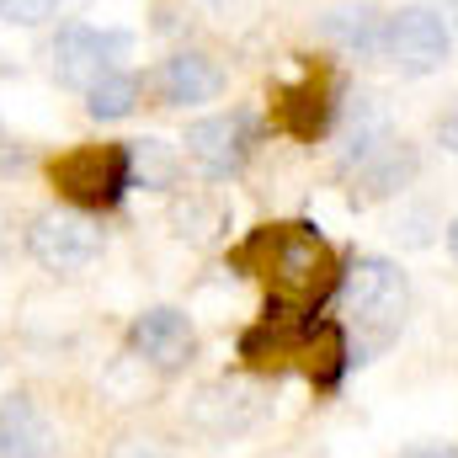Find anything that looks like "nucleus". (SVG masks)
I'll return each instance as SVG.
<instances>
[{
	"mask_svg": "<svg viewBox=\"0 0 458 458\" xmlns=\"http://www.w3.org/2000/svg\"><path fill=\"white\" fill-rule=\"evenodd\" d=\"M432 144H437L448 160H458V107H448V113L432 117Z\"/></svg>",
	"mask_w": 458,
	"mask_h": 458,
	"instance_id": "23",
	"label": "nucleus"
},
{
	"mask_svg": "<svg viewBox=\"0 0 458 458\" xmlns=\"http://www.w3.org/2000/svg\"><path fill=\"white\" fill-rule=\"evenodd\" d=\"M59 11H64V0H0V27H27V32H38V27H48V21H59Z\"/></svg>",
	"mask_w": 458,
	"mask_h": 458,
	"instance_id": "19",
	"label": "nucleus"
},
{
	"mask_svg": "<svg viewBox=\"0 0 458 458\" xmlns=\"http://www.w3.org/2000/svg\"><path fill=\"white\" fill-rule=\"evenodd\" d=\"M21 240H27V256L43 272H54V277H75V272L97 267L102 250H107L102 225L91 214H81V208H43V214H32Z\"/></svg>",
	"mask_w": 458,
	"mask_h": 458,
	"instance_id": "8",
	"label": "nucleus"
},
{
	"mask_svg": "<svg viewBox=\"0 0 458 458\" xmlns=\"http://www.w3.org/2000/svg\"><path fill=\"white\" fill-rule=\"evenodd\" d=\"M48 187L59 192L64 208H81L91 219L117 214L133 192L128 171V139H102V144H75L48 160Z\"/></svg>",
	"mask_w": 458,
	"mask_h": 458,
	"instance_id": "3",
	"label": "nucleus"
},
{
	"mask_svg": "<svg viewBox=\"0 0 458 458\" xmlns=\"http://www.w3.org/2000/svg\"><path fill=\"white\" fill-rule=\"evenodd\" d=\"M394 458H458V443H437V437H427V443H411V448H400Z\"/></svg>",
	"mask_w": 458,
	"mask_h": 458,
	"instance_id": "24",
	"label": "nucleus"
},
{
	"mask_svg": "<svg viewBox=\"0 0 458 458\" xmlns=\"http://www.w3.org/2000/svg\"><path fill=\"white\" fill-rule=\"evenodd\" d=\"M182 165H187L182 144H171V139H155V133H144V139H128V171H133V192H160V198L182 192Z\"/></svg>",
	"mask_w": 458,
	"mask_h": 458,
	"instance_id": "16",
	"label": "nucleus"
},
{
	"mask_svg": "<svg viewBox=\"0 0 458 458\" xmlns=\"http://www.w3.org/2000/svg\"><path fill=\"white\" fill-rule=\"evenodd\" d=\"M128 357L133 362H144L149 373H160V378H182L192 362H198V326H192V315L187 310H176V304H149V310H139L133 320H128Z\"/></svg>",
	"mask_w": 458,
	"mask_h": 458,
	"instance_id": "9",
	"label": "nucleus"
},
{
	"mask_svg": "<svg viewBox=\"0 0 458 458\" xmlns=\"http://www.w3.org/2000/svg\"><path fill=\"white\" fill-rule=\"evenodd\" d=\"M229 272L256 277L267 288L261 315H326V304L342 288V256L310 219H277V225L245 229V240L225 256Z\"/></svg>",
	"mask_w": 458,
	"mask_h": 458,
	"instance_id": "1",
	"label": "nucleus"
},
{
	"mask_svg": "<svg viewBox=\"0 0 458 458\" xmlns=\"http://www.w3.org/2000/svg\"><path fill=\"white\" fill-rule=\"evenodd\" d=\"M107 458H171V448L160 443V437H149V432H128V437H117L113 454Z\"/></svg>",
	"mask_w": 458,
	"mask_h": 458,
	"instance_id": "22",
	"label": "nucleus"
},
{
	"mask_svg": "<svg viewBox=\"0 0 458 458\" xmlns=\"http://www.w3.org/2000/svg\"><path fill=\"white\" fill-rule=\"evenodd\" d=\"M256 149H261V117L250 107H225V113L192 117L187 133H182V155L208 187L234 182L256 160Z\"/></svg>",
	"mask_w": 458,
	"mask_h": 458,
	"instance_id": "5",
	"label": "nucleus"
},
{
	"mask_svg": "<svg viewBox=\"0 0 458 458\" xmlns=\"http://www.w3.org/2000/svg\"><path fill=\"white\" fill-rule=\"evenodd\" d=\"M133 54V32L128 27H97L86 16H64L48 32V75L64 91H91L107 70H117Z\"/></svg>",
	"mask_w": 458,
	"mask_h": 458,
	"instance_id": "4",
	"label": "nucleus"
},
{
	"mask_svg": "<svg viewBox=\"0 0 458 458\" xmlns=\"http://www.w3.org/2000/svg\"><path fill=\"white\" fill-rule=\"evenodd\" d=\"M336 176L346 187V208H357V214L378 208V203H394L421 182V144L405 139V133H389L373 149H362L352 165H336Z\"/></svg>",
	"mask_w": 458,
	"mask_h": 458,
	"instance_id": "6",
	"label": "nucleus"
},
{
	"mask_svg": "<svg viewBox=\"0 0 458 458\" xmlns=\"http://www.w3.org/2000/svg\"><path fill=\"white\" fill-rule=\"evenodd\" d=\"M315 38H320L331 54H342L346 64L373 70V64H384L389 11H384V5H373V0H342V5H331V11H320Z\"/></svg>",
	"mask_w": 458,
	"mask_h": 458,
	"instance_id": "13",
	"label": "nucleus"
},
{
	"mask_svg": "<svg viewBox=\"0 0 458 458\" xmlns=\"http://www.w3.org/2000/svg\"><path fill=\"white\" fill-rule=\"evenodd\" d=\"M454 32H458V0H454Z\"/></svg>",
	"mask_w": 458,
	"mask_h": 458,
	"instance_id": "26",
	"label": "nucleus"
},
{
	"mask_svg": "<svg viewBox=\"0 0 458 458\" xmlns=\"http://www.w3.org/2000/svg\"><path fill=\"white\" fill-rule=\"evenodd\" d=\"M427 5H432V0H427Z\"/></svg>",
	"mask_w": 458,
	"mask_h": 458,
	"instance_id": "27",
	"label": "nucleus"
},
{
	"mask_svg": "<svg viewBox=\"0 0 458 458\" xmlns=\"http://www.w3.org/2000/svg\"><path fill=\"white\" fill-rule=\"evenodd\" d=\"M432 229H443L437 214H432V203H405V208L394 214V240H400V245H432V240H437Z\"/></svg>",
	"mask_w": 458,
	"mask_h": 458,
	"instance_id": "20",
	"label": "nucleus"
},
{
	"mask_svg": "<svg viewBox=\"0 0 458 458\" xmlns=\"http://www.w3.org/2000/svg\"><path fill=\"white\" fill-rule=\"evenodd\" d=\"M0 458H59V427L32 400V389L0 394Z\"/></svg>",
	"mask_w": 458,
	"mask_h": 458,
	"instance_id": "15",
	"label": "nucleus"
},
{
	"mask_svg": "<svg viewBox=\"0 0 458 458\" xmlns=\"http://www.w3.org/2000/svg\"><path fill=\"white\" fill-rule=\"evenodd\" d=\"M346 310V336H352V368L373 362L378 352L400 342L405 320H411V272L394 261V256H378V250H352L342 267V288H336Z\"/></svg>",
	"mask_w": 458,
	"mask_h": 458,
	"instance_id": "2",
	"label": "nucleus"
},
{
	"mask_svg": "<svg viewBox=\"0 0 458 458\" xmlns=\"http://www.w3.org/2000/svg\"><path fill=\"white\" fill-rule=\"evenodd\" d=\"M342 102H346L342 86H336L320 64H304L299 81H288V86L272 91V123H277L288 139H299V144H320V139L336 128Z\"/></svg>",
	"mask_w": 458,
	"mask_h": 458,
	"instance_id": "10",
	"label": "nucleus"
},
{
	"mask_svg": "<svg viewBox=\"0 0 458 458\" xmlns=\"http://www.w3.org/2000/svg\"><path fill=\"white\" fill-rule=\"evenodd\" d=\"M171 225L182 240H192V245H203V240H219L229 234V214L219 198H208V192H187V198H176L171 203Z\"/></svg>",
	"mask_w": 458,
	"mask_h": 458,
	"instance_id": "18",
	"label": "nucleus"
},
{
	"mask_svg": "<svg viewBox=\"0 0 458 458\" xmlns=\"http://www.w3.org/2000/svg\"><path fill=\"white\" fill-rule=\"evenodd\" d=\"M27 165H32V144L0 128V182H11V176H21Z\"/></svg>",
	"mask_w": 458,
	"mask_h": 458,
	"instance_id": "21",
	"label": "nucleus"
},
{
	"mask_svg": "<svg viewBox=\"0 0 458 458\" xmlns=\"http://www.w3.org/2000/svg\"><path fill=\"white\" fill-rule=\"evenodd\" d=\"M155 107H171V113H187V107H208L229 91V70L208 54V48H171L149 75H144Z\"/></svg>",
	"mask_w": 458,
	"mask_h": 458,
	"instance_id": "11",
	"label": "nucleus"
},
{
	"mask_svg": "<svg viewBox=\"0 0 458 458\" xmlns=\"http://www.w3.org/2000/svg\"><path fill=\"white\" fill-rule=\"evenodd\" d=\"M443 240H448V256L458 261V214L448 219V225H443Z\"/></svg>",
	"mask_w": 458,
	"mask_h": 458,
	"instance_id": "25",
	"label": "nucleus"
},
{
	"mask_svg": "<svg viewBox=\"0 0 458 458\" xmlns=\"http://www.w3.org/2000/svg\"><path fill=\"white\" fill-rule=\"evenodd\" d=\"M293 373L310 378L315 394H336L352 373V336L336 315H310L304 320V342H299V362Z\"/></svg>",
	"mask_w": 458,
	"mask_h": 458,
	"instance_id": "14",
	"label": "nucleus"
},
{
	"mask_svg": "<svg viewBox=\"0 0 458 458\" xmlns=\"http://www.w3.org/2000/svg\"><path fill=\"white\" fill-rule=\"evenodd\" d=\"M448 59H454V21H448L437 5L411 0V5H394V11H389L384 64H389L400 81H427V75H437Z\"/></svg>",
	"mask_w": 458,
	"mask_h": 458,
	"instance_id": "7",
	"label": "nucleus"
},
{
	"mask_svg": "<svg viewBox=\"0 0 458 458\" xmlns=\"http://www.w3.org/2000/svg\"><path fill=\"white\" fill-rule=\"evenodd\" d=\"M267 389H272V378H261L250 368L214 378L208 389L192 394V427L208 432V437H240V432H250L267 416V405H272Z\"/></svg>",
	"mask_w": 458,
	"mask_h": 458,
	"instance_id": "12",
	"label": "nucleus"
},
{
	"mask_svg": "<svg viewBox=\"0 0 458 458\" xmlns=\"http://www.w3.org/2000/svg\"><path fill=\"white\" fill-rule=\"evenodd\" d=\"M144 91H149L144 75L128 70V64H117V70H107V75L86 91V117H91V123H123V117L139 113Z\"/></svg>",
	"mask_w": 458,
	"mask_h": 458,
	"instance_id": "17",
	"label": "nucleus"
}]
</instances>
